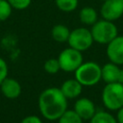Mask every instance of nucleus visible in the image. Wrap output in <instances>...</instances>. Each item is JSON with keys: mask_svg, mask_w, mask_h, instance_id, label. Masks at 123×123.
I'll return each instance as SVG.
<instances>
[{"mask_svg": "<svg viewBox=\"0 0 123 123\" xmlns=\"http://www.w3.org/2000/svg\"><path fill=\"white\" fill-rule=\"evenodd\" d=\"M38 109L41 115L47 120H58L67 110V98L61 88L48 87L38 96Z\"/></svg>", "mask_w": 123, "mask_h": 123, "instance_id": "nucleus-1", "label": "nucleus"}, {"mask_svg": "<svg viewBox=\"0 0 123 123\" xmlns=\"http://www.w3.org/2000/svg\"><path fill=\"white\" fill-rule=\"evenodd\" d=\"M102 67L95 62H83L75 71V79L84 86L97 85L102 79Z\"/></svg>", "mask_w": 123, "mask_h": 123, "instance_id": "nucleus-2", "label": "nucleus"}, {"mask_svg": "<svg viewBox=\"0 0 123 123\" xmlns=\"http://www.w3.org/2000/svg\"><path fill=\"white\" fill-rule=\"evenodd\" d=\"M93 40L100 44H108L114 37L118 36V30L116 25L112 21L106 19L97 20L90 29Z\"/></svg>", "mask_w": 123, "mask_h": 123, "instance_id": "nucleus-3", "label": "nucleus"}, {"mask_svg": "<svg viewBox=\"0 0 123 123\" xmlns=\"http://www.w3.org/2000/svg\"><path fill=\"white\" fill-rule=\"evenodd\" d=\"M102 102L110 111H117L123 107V84L118 82L107 84L102 91Z\"/></svg>", "mask_w": 123, "mask_h": 123, "instance_id": "nucleus-4", "label": "nucleus"}, {"mask_svg": "<svg viewBox=\"0 0 123 123\" xmlns=\"http://www.w3.org/2000/svg\"><path fill=\"white\" fill-rule=\"evenodd\" d=\"M93 41L94 40L90 30L85 27H79L70 31V35L67 40L70 47L81 52L90 48Z\"/></svg>", "mask_w": 123, "mask_h": 123, "instance_id": "nucleus-5", "label": "nucleus"}, {"mask_svg": "<svg viewBox=\"0 0 123 123\" xmlns=\"http://www.w3.org/2000/svg\"><path fill=\"white\" fill-rule=\"evenodd\" d=\"M58 61L60 62L61 69L65 72H74L84 62L82 52L70 46L60 53Z\"/></svg>", "mask_w": 123, "mask_h": 123, "instance_id": "nucleus-6", "label": "nucleus"}, {"mask_svg": "<svg viewBox=\"0 0 123 123\" xmlns=\"http://www.w3.org/2000/svg\"><path fill=\"white\" fill-rule=\"evenodd\" d=\"M100 14L103 19L112 21L123 15V0H105L100 8Z\"/></svg>", "mask_w": 123, "mask_h": 123, "instance_id": "nucleus-7", "label": "nucleus"}, {"mask_svg": "<svg viewBox=\"0 0 123 123\" xmlns=\"http://www.w3.org/2000/svg\"><path fill=\"white\" fill-rule=\"evenodd\" d=\"M110 62L120 65L123 64V36H117L107 44L106 50Z\"/></svg>", "mask_w": 123, "mask_h": 123, "instance_id": "nucleus-8", "label": "nucleus"}, {"mask_svg": "<svg viewBox=\"0 0 123 123\" xmlns=\"http://www.w3.org/2000/svg\"><path fill=\"white\" fill-rule=\"evenodd\" d=\"M74 111L83 120H89L96 112L94 103L86 97L80 98L75 102Z\"/></svg>", "mask_w": 123, "mask_h": 123, "instance_id": "nucleus-9", "label": "nucleus"}, {"mask_svg": "<svg viewBox=\"0 0 123 123\" xmlns=\"http://www.w3.org/2000/svg\"><path fill=\"white\" fill-rule=\"evenodd\" d=\"M0 89L2 94L9 99H15L21 93L20 84L16 80L8 77L0 84Z\"/></svg>", "mask_w": 123, "mask_h": 123, "instance_id": "nucleus-10", "label": "nucleus"}, {"mask_svg": "<svg viewBox=\"0 0 123 123\" xmlns=\"http://www.w3.org/2000/svg\"><path fill=\"white\" fill-rule=\"evenodd\" d=\"M60 88L67 99H74L82 93L83 86L76 79H68L62 84Z\"/></svg>", "mask_w": 123, "mask_h": 123, "instance_id": "nucleus-11", "label": "nucleus"}, {"mask_svg": "<svg viewBox=\"0 0 123 123\" xmlns=\"http://www.w3.org/2000/svg\"><path fill=\"white\" fill-rule=\"evenodd\" d=\"M101 72H102V80L106 84L118 82L120 68L118 67L117 64L110 62L102 66Z\"/></svg>", "mask_w": 123, "mask_h": 123, "instance_id": "nucleus-12", "label": "nucleus"}, {"mask_svg": "<svg viewBox=\"0 0 123 123\" xmlns=\"http://www.w3.org/2000/svg\"><path fill=\"white\" fill-rule=\"evenodd\" d=\"M79 18L83 24L91 26L98 20V13L92 7H84L79 12Z\"/></svg>", "mask_w": 123, "mask_h": 123, "instance_id": "nucleus-13", "label": "nucleus"}, {"mask_svg": "<svg viewBox=\"0 0 123 123\" xmlns=\"http://www.w3.org/2000/svg\"><path fill=\"white\" fill-rule=\"evenodd\" d=\"M70 30L63 24H57L51 30V37L57 42H65L68 40Z\"/></svg>", "mask_w": 123, "mask_h": 123, "instance_id": "nucleus-14", "label": "nucleus"}, {"mask_svg": "<svg viewBox=\"0 0 123 123\" xmlns=\"http://www.w3.org/2000/svg\"><path fill=\"white\" fill-rule=\"evenodd\" d=\"M89 123H117L116 118L108 111H96L89 119Z\"/></svg>", "mask_w": 123, "mask_h": 123, "instance_id": "nucleus-15", "label": "nucleus"}, {"mask_svg": "<svg viewBox=\"0 0 123 123\" xmlns=\"http://www.w3.org/2000/svg\"><path fill=\"white\" fill-rule=\"evenodd\" d=\"M58 123H83V119L74 110H66L58 119Z\"/></svg>", "mask_w": 123, "mask_h": 123, "instance_id": "nucleus-16", "label": "nucleus"}, {"mask_svg": "<svg viewBox=\"0 0 123 123\" xmlns=\"http://www.w3.org/2000/svg\"><path fill=\"white\" fill-rule=\"evenodd\" d=\"M57 8L63 12H71L78 7L79 0H55Z\"/></svg>", "mask_w": 123, "mask_h": 123, "instance_id": "nucleus-17", "label": "nucleus"}, {"mask_svg": "<svg viewBox=\"0 0 123 123\" xmlns=\"http://www.w3.org/2000/svg\"><path fill=\"white\" fill-rule=\"evenodd\" d=\"M12 12V7L8 0H0V21L7 20Z\"/></svg>", "mask_w": 123, "mask_h": 123, "instance_id": "nucleus-18", "label": "nucleus"}, {"mask_svg": "<svg viewBox=\"0 0 123 123\" xmlns=\"http://www.w3.org/2000/svg\"><path fill=\"white\" fill-rule=\"evenodd\" d=\"M43 67L44 70L49 74H56L57 72H59V70H61V66L58 59H53V58L48 59L44 62Z\"/></svg>", "mask_w": 123, "mask_h": 123, "instance_id": "nucleus-19", "label": "nucleus"}, {"mask_svg": "<svg viewBox=\"0 0 123 123\" xmlns=\"http://www.w3.org/2000/svg\"><path fill=\"white\" fill-rule=\"evenodd\" d=\"M8 2L11 4L12 9L25 10L31 5L32 0H8Z\"/></svg>", "mask_w": 123, "mask_h": 123, "instance_id": "nucleus-20", "label": "nucleus"}, {"mask_svg": "<svg viewBox=\"0 0 123 123\" xmlns=\"http://www.w3.org/2000/svg\"><path fill=\"white\" fill-rule=\"evenodd\" d=\"M8 64L6 61L2 58H0V84L8 77Z\"/></svg>", "mask_w": 123, "mask_h": 123, "instance_id": "nucleus-21", "label": "nucleus"}, {"mask_svg": "<svg viewBox=\"0 0 123 123\" xmlns=\"http://www.w3.org/2000/svg\"><path fill=\"white\" fill-rule=\"evenodd\" d=\"M20 123H42V121L37 115H28L24 117Z\"/></svg>", "mask_w": 123, "mask_h": 123, "instance_id": "nucleus-22", "label": "nucleus"}, {"mask_svg": "<svg viewBox=\"0 0 123 123\" xmlns=\"http://www.w3.org/2000/svg\"><path fill=\"white\" fill-rule=\"evenodd\" d=\"M115 118L117 120V123H123V107L117 110V114Z\"/></svg>", "mask_w": 123, "mask_h": 123, "instance_id": "nucleus-23", "label": "nucleus"}, {"mask_svg": "<svg viewBox=\"0 0 123 123\" xmlns=\"http://www.w3.org/2000/svg\"><path fill=\"white\" fill-rule=\"evenodd\" d=\"M118 83L123 84V69H120V72H119V77H118Z\"/></svg>", "mask_w": 123, "mask_h": 123, "instance_id": "nucleus-24", "label": "nucleus"}, {"mask_svg": "<svg viewBox=\"0 0 123 123\" xmlns=\"http://www.w3.org/2000/svg\"><path fill=\"white\" fill-rule=\"evenodd\" d=\"M101 1H105V0H101Z\"/></svg>", "mask_w": 123, "mask_h": 123, "instance_id": "nucleus-25", "label": "nucleus"}]
</instances>
